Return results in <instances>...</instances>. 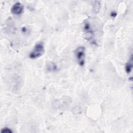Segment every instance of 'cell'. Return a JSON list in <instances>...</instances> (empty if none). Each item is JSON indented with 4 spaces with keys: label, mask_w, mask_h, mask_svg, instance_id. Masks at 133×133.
I'll use <instances>...</instances> for the list:
<instances>
[{
    "label": "cell",
    "mask_w": 133,
    "mask_h": 133,
    "mask_svg": "<svg viewBox=\"0 0 133 133\" xmlns=\"http://www.w3.org/2000/svg\"><path fill=\"white\" fill-rule=\"evenodd\" d=\"M83 31L88 41L92 43H95V30L89 21L87 20L84 22L83 25Z\"/></svg>",
    "instance_id": "6da1fadb"
},
{
    "label": "cell",
    "mask_w": 133,
    "mask_h": 133,
    "mask_svg": "<svg viewBox=\"0 0 133 133\" xmlns=\"http://www.w3.org/2000/svg\"><path fill=\"white\" fill-rule=\"evenodd\" d=\"M45 48L44 43L39 42L35 45L33 49L30 53L29 57L31 59H35L43 56Z\"/></svg>",
    "instance_id": "7a4b0ae2"
},
{
    "label": "cell",
    "mask_w": 133,
    "mask_h": 133,
    "mask_svg": "<svg viewBox=\"0 0 133 133\" xmlns=\"http://www.w3.org/2000/svg\"><path fill=\"white\" fill-rule=\"evenodd\" d=\"M74 55L79 65L83 66L85 64V48L84 46L77 47L74 51Z\"/></svg>",
    "instance_id": "3957f363"
},
{
    "label": "cell",
    "mask_w": 133,
    "mask_h": 133,
    "mask_svg": "<svg viewBox=\"0 0 133 133\" xmlns=\"http://www.w3.org/2000/svg\"><path fill=\"white\" fill-rule=\"evenodd\" d=\"M24 7L20 2L15 3L11 8V12L15 15H20L23 12Z\"/></svg>",
    "instance_id": "277c9868"
},
{
    "label": "cell",
    "mask_w": 133,
    "mask_h": 133,
    "mask_svg": "<svg viewBox=\"0 0 133 133\" xmlns=\"http://www.w3.org/2000/svg\"><path fill=\"white\" fill-rule=\"evenodd\" d=\"M132 63H133V56H132V53L131 52L129 57V59L127 62L126 63V65L125 66V71L127 74H129L132 71Z\"/></svg>",
    "instance_id": "5b68a950"
},
{
    "label": "cell",
    "mask_w": 133,
    "mask_h": 133,
    "mask_svg": "<svg viewBox=\"0 0 133 133\" xmlns=\"http://www.w3.org/2000/svg\"><path fill=\"white\" fill-rule=\"evenodd\" d=\"M46 70L49 72H55L57 70V65L52 62H47L46 64Z\"/></svg>",
    "instance_id": "8992f818"
},
{
    "label": "cell",
    "mask_w": 133,
    "mask_h": 133,
    "mask_svg": "<svg viewBox=\"0 0 133 133\" xmlns=\"http://www.w3.org/2000/svg\"><path fill=\"white\" fill-rule=\"evenodd\" d=\"M93 11L95 13H98L100 8V1H94L93 3Z\"/></svg>",
    "instance_id": "52a82bcc"
},
{
    "label": "cell",
    "mask_w": 133,
    "mask_h": 133,
    "mask_svg": "<svg viewBox=\"0 0 133 133\" xmlns=\"http://www.w3.org/2000/svg\"><path fill=\"white\" fill-rule=\"evenodd\" d=\"M2 133H12V130L8 127H4L1 130Z\"/></svg>",
    "instance_id": "ba28073f"
},
{
    "label": "cell",
    "mask_w": 133,
    "mask_h": 133,
    "mask_svg": "<svg viewBox=\"0 0 133 133\" xmlns=\"http://www.w3.org/2000/svg\"><path fill=\"white\" fill-rule=\"evenodd\" d=\"M22 32H23L24 33H28V30L25 27H23V28L22 29Z\"/></svg>",
    "instance_id": "9c48e42d"
},
{
    "label": "cell",
    "mask_w": 133,
    "mask_h": 133,
    "mask_svg": "<svg viewBox=\"0 0 133 133\" xmlns=\"http://www.w3.org/2000/svg\"><path fill=\"white\" fill-rule=\"evenodd\" d=\"M116 12H114V11L111 12V17H116Z\"/></svg>",
    "instance_id": "30bf717a"
}]
</instances>
